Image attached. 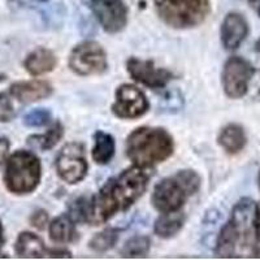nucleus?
I'll list each match as a JSON object with an SVG mask.
<instances>
[{
	"mask_svg": "<svg viewBox=\"0 0 260 260\" xmlns=\"http://www.w3.org/2000/svg\"><path fill=\"white\" fill-rule=\"evenodd\" d=\"M57 57L51 50L38 47L29 53L24 61V68L32 77H39L50 73L56 68Z\"/></svg>",
	"mask_w": 260,
	"mask_h": 260,
	"instance_id": "2eb2a0df",
	"label": "nucleus"
},
{
	"mask_svg": "<svg viewBox=\"0 0 260 260\" xmlns=\"http://www.w3.org/2000/svg\"><path fill=\"white\" fill-rule=\"evenodd\" d=\"M16 117V111L11 98L6 92H0V122H9Z\"/></svg>",
	"mask_w": 260,
	"mask_h": 260,
	"instance_id": "393cba45",
	"label": "nucleus"
},
{
	"mask_svg": "<svg viewBox=\"0 0 260 260\" xmlns=\"http://www.w3.org/2000/svg\"><path fill=\"white\" fill-rule=\"evenodd\" d=\"M250 27L241 13L231 12L225 16L220 27V39L226 51H236L247 38Z\"/></svg>",
	"mask_w": 260,
	"mask_h": 260,
	"instance_id": "ddd939ff",
	"label": "nucleus"
},
{
	"mask_svg": "<svg viewBox=\"0 0 260 260\" xmlns=\"http://www.w3.org/2000/svg\"><path fill=\"white\" fill-rule=\"evenodd\" d=\"M9 92L20 103L29 104L50 98L52 95L53 89L47 81L31 80L12 83L9 87Z\"/></svg>",
	"mask_w": 260,
	"mask_h": 260,
	"instance_id": "4468645a",
	"label": "nucleus"
},
{
	"mask_svg": "<svg viewBox=\"0 0 260 260\" xmlns=\"http://www.w3.org/2000/svg\"><path fill=\"white\" fill-rule=\"evenodd\" d=\"M116 142L110 133L98 130L94 134V146L91 150V157L98 166H106L115 156Z\"/></svg>",
	"mask_w": 260,
	"mask_h": 260,
	"instance_id": "aec40b11",
	"label": "nucleus"
},
{
	"mask_svg": "<svg viewBox=\"0 0 260 260\" xmlns=\"http://www.w3.org/2000/svg\"><path fill=\"white\" fill-rule=\"evenodd\" d=\"M256 69L246 59L232 56L225 61L221 72L222 90L229 99L246 96Z\"/></svg>",
	"mask_w": 260,
	"mask_h": 260,
	"instance_id": "6e6552de",
	"label": "nucleus"
},
{
	"mask_svg": "<svg viewBox=\"0 0 260 260\" xmlns=\"http://www.w3.org/2000/svg\"><path fill=\"white\" fill-rule=\"evenodd\" d=\"M257 186H259V190H260V171H259V176H257Z\"/></svg>",
	"mask_w": 260,
	"mask_h": 260,
	"instance_id": "72a5a7b5",
	"label": "nucleus"
},
{
	"mask_svg": "<svg viewBox=\"0 0 260 260\" xmlns=\"http://www.w3.org/2000/svg\"><path fill=\"white\" fill-rule=\"evenodd\" d=\"M90 7L95 18L108 34H117L127 24V8L122 0H91Z\"/></svg>",
	"mask_w": 260,
	"mask_h": 260,
	"instance_id": "f8f14e48",
	"label": "nucleus"
},
{
	"mask_svg": "<svg viewBox=\"0 0 260 260\" xmlns=\"http://www.w3.org/2000/svg\"><path fill=\"white\" fill-rule=\"evenodd\" d=\"M42 177V164L34 152L18 150L7 160L4 185L16 195L30 194L38 187Z\"/></svg>",
	"mask_w": 260,
	"mask_h": 260,
	"instance_id": "20e7f679",
	"label": "nucleus"
},
{
	"mask_svg": "<svg viewBox=\"0 0 260 260\" xmlns=\"http://www.w3.org/2000/svg\"><path fill=\"white\" fill-rule=\"evenodd\" d=\"M148 171L132 166L107 181L96 194L90 197L87 224H104L116 213L132 207L147 190Z\"/></svg>",
	"mask_w": 260,
	"mask_h": 260,
	"instance_id": "f257e3e1",
	"label": "nucleus"
},
{
	"mask_svg": "<svg viewBox=\"0 0 260 260\" xmlns=\"http://www.w3.org/2000/svg\"><path fill=\"white\" fill-rule=\"evenodd\" d=\"M126 71L136 82L150 89H162L175 78V74L168 69L159 68L151 60H142L134 56L127 59Z\"/></svg>",
	"mask_w": 260,
	"mask_h": 260,
	"instance_id": "9b49d317",
	"label": "nucleus"
},
{
	"mask_svg": "<svg viewBox=\"0 0 260 260\" xmlns=\"http://www.w3.org/2000/svg\"><path fill=\"white\" fill-rule=\"evenodd\" d=\"M48 234L55 243H72L78 238L76 222L69 215H60L48 224Z\"/></svg>",
	"mask_w": 260,
	"mask_h": 260,
	"instance_id": "a211bd4d",
	"label": "nucleus"
},
{
	"mask_svg": "<svg viewBox=\"0 0 260 260\" xmlns=\"http://www.w3.org/2000/svg\"><path fill=\"white\" fill-rule=\"evenodd\" d=\"M50 224L48 213L45 210H37L30 216V225L34 226L38 231H45Z\"/></svg>",
	"mask_w": 260,
	"mask_h": 260,
	"instance_id": "a878e982",
	"label": "nucleus"
},
{
	"mask_svg": "<svg viewBox=\"0 0 260 260\" xmlns=\"http://www.w3.org/2000/svg\"><path fill=\"white\" fill-rule=\"evenodd\" d=\"M55 167H56L57 176L64 182L69 185L81 182L89 171L85 146L80 142L67 143L56 156Z\"/></svg>",
	"mask_w": 260,
	"mask_h": 260,
	"instance_id": "1a4fd4ad",
	"label": "nucleus"
},
{
	"mask_svg": "<svg viewBox=\"0 0 260 260\" xmlns=\"http://www.w3.org/2000/svg\"><path fill=\"white\" fill-rule=\"evenodd\" d=\"M9 151V141L7 138H0V167L6 160Z\"/></svg>",
	"mask_w": 260,
	"mask_h": 260,
	"instance_id": "c756f323",
	"label": "nucleus"
},
{
	"mask_svg": "<svg viewBox=\"0 0 260 260\" xmlns=\"http://www.w3.org/2000/svg\"><path fill=\"white\" fill-rule=\"evenodd\" d=\"M217 143L229 155L240 154L247 145V136L240 124L231 122L220 130Z\"/></svg>",
	"mask_w": 260,
	"mask_h": 260,
	"instance_id": "dca6fc26",
	"label": "nucleus"
},
{
	"mask_svg": "<svg viewBox=\"0 0 260 260\" xmlns=\"http://www.w3.org/2000/svg\"><path fill=\"white\" fill-rule=\"evenodd\" d=\"M48 257H72V252L64 248H48Z\"/></svg>",
	"mask_w": 260,
	"mask_h": 260,
	"instance_id": "c85d7f7f",
	"label": "nucleus"
},
{
	"mask_svg": "<svg viewBox=\"0 0 260 260\" xmlns=\"http://www.w3.org/2000/svg\"><path fill=\"white\" fill-rule=\"evenodd\" d=\"M51 118L52 115L47 108H34L25 113L22 117V124L27 127H42L50 124Z\"/></svg>",
	"mask_w": 260,
	"mask_h": 260,
	"instance_id": "b1692460",
	"label": "nucleus"
},
{
	"mask_svg": "<svg viewBox=\"0 0 260 260\" xmlns=\"http://www.w3.org/2000/svg\"><path fill=\"white\" fill-rule=\"evenodd\" d=\"M4 232H3V225H2V221H0V248L4 245Z\"/></svg>",
	"mask_w": 260,
	"mask_h": 260,
	"instance_id": "7c9ffc66",
	"label": "nucleus"
},
{
	"mask_svg": "<svg viewBox=\"0 0 260 260\" xmlns=\"http://www.w3.org/2000/svg\"><path fill=\"white\" fill-rule=\"evenodd\" d=\"M185 224V215L181 211L161 213L154 224V233L159 238L169 240L177 236Z\"/></svg>",
	"mask_w": 260,
	"mask_h": 260,
	"instance_id": "6ab92c4d",
	"label": "nucleus"
},
{
	"mask_svg": "<svg viewBox=\"0 0 260 260\" xmlns=\"http://www.w3.org/2000/svg\"><path fill=\"white\" fill-rule=\"evenodd\" d=\"M251 4H256V3H260V0H248Z\"/></svg>",
	"mask_w": 260,
	"mask_h": 260,
	"instance_id": "473e14b6",
	"label": "nucleus"
},
{
	"mask_svg": "<svg viewBox=\"0 0 260 260\" xmlns=\"http://www.w3.org/2000/svg\"><path fill=\"white\" fill-rule=\"evenodd\" d=\"M48 0H11V4L18 8H26V7H32L36 4L47 3Z\"/></svg>",
	"mask_w": 260,
	"mask_h": 260,
	"instance_id": "cd10ccee",
	"label": "nucleus"
},
{
	"mask_svg": "<svg viewBox=\"0 0 260 260\" xmlns=\"http://www.w3.org/2000/svg\"><path fill=\"white\" fill-rule=\"evenodd\" d=\"M64 136V126L60 121H55L50 126V129L46 130L43 134H32L26 139L27 145L32 148H38L42 151H48L53 148L57 143L61 141Z\"/></svg>",
	"mask_w": 260,
	"mask_h": 260,
	"instance_id": "412c9836",
	"label": "nucleus"
},
{
	"mask_svg": "<svg viewBox=\"0 0 260 260\" xmlns=\"http://www.w3.org/2000/svg\"><path fill=\"white\" fill-rule=\"evenodd\" d=\"M151 250V240L147 236H134L124 243L121 255L124 257H145Z\"/></svg>",
	"mask_w": 260,
	"mask_h": 260,
	"instance_id": "5701e85b",
	"label": "nucleus"
},
{
	"mask_svg": "<svg viewBox=\"0 0 260 260\" xmlns=\"http://www.w3.org/2000/svg\"><path fill=\"white\" fill-rule=\"evenodd\" d=\"M125 151L133 166L151 169L173 155L175 141L162 127L141 126L127 136Z\"/></svg>",
	"mask_w": 260,
	"mask_h": 260,
	"instance_id": "f03ea898",
	"label": "nucleus"
},
{
	"mask_svg": "<svg viewBox=\"0 0 260 260\" xmlns=\"http://www.w3.org/2000/svg\"><path fill=\"white\" fill-rule=\"evenodd\" d=\"M155 7L164 24L173 29H190L206 20L210 0H155Z\"/></svg>",
	"mask_w": 260,
	"mask_h": 260,
	"instance_id": "423d86ee",
	"label": "nucleus"
},
{
	"mask_svg": "<svg viewBox=\"0 0 260 260\" xmlns=\"http://www.w3.org/2000/svg\"><path fill=\"white\" fill-rule=\"evenodd\" d=\"M254 202L250 198H242L236 203L232 211L231 219L221 228L216 241L215 254L219 257L236 256L237 246L243 237L250 233L252 226Z\"/></svg>",
	"mask_w": 260,
	"mask_h": 260,
	"instance_id": "39448f33",
	"label": "nucleus"
},
{
	"mask_svg": "<svg viewBox=\"0 0 260 260\" xmlns=\"http://www.w3.org/2000/svg\"><path fill=\"white\" fill-rule=\"evenodd\" d=\"M69 69L80 77L103 74L108 69V57L102 45L94 41L78 43L68 59Z\"/></svg>",
	"mask_w": 260,
	"mask_h": 260,
	"instance_id": "0eeeda50",
	"label": "nucleus"
},
{
	"mask_svg": "<svg viewBox=\"0 0 260 260\" xmlns=\"http://www.w3.org/2000/svg\"><path fill=\"white\" fill-rule=\"evenodd\" d=\"M120 229L117 228H106L102 232L95 234L89 242V248L94 252L102 254V252L110 251L111 248L115 247L120 237Z\"/></svg>",
	"mask_w": 260,
	"mask_h": 260,
	"instance_id": "4be33fe9",
	"label": "nucleus"
},
{
	"mask_svg": "<svg viewBox=\"0 0 260 260\" xmlns=\"http://www.w3.org/2000/svg\"><path fill=\"white\" fill-rule=\"evenodd\" d=\"M257 15H259V17H260V6H259V8H257Z\"/></svg>",
	"mask_w": 260,
	"mask_h": 260,
	"instance_id": "f704fd0d",
	"label": "nucleus"
},
{
	"mask_svg": "<svg viewBox=\"0 0 260 260\" xmlns=\"http://www.w3.org/2000/svg\"><path fill=\"white\" fill-rule=\"evenodd\" d=\"M255 51H256L257 53H260V38L257 39L256 43H255Z\"/></svg>",
	"mask_w": 260,
	"mask_h": 260,
	"instance_id": "2f4dec72",
	"label": "nucleus"
},
{
	"mask_svg": "<svg viewBox=\"0 0 260 260\" xmlns=\"http://www.w3.org/2000/svg\"><path fill=\"white\" fill-rule=\"evenodd\" d=\"M150 108L145 92L132 83H124L116 89L115 102L111 111L121 120H136L142 117Z\"/></svg>",
	"mask_w": 260,
	"mask_h": 260,
	"instance_id": "9d476101",
	"label": "nucleus"
},
{
	"mask_svg": "<svg viewBox=\"0 0 260 260\" xmlns=\"http://www.w3.org/2000/svg\"><path fill=\"white\" fill-rule=\"evenodd\" d=\"M15 251L24 259H42L47 256L48 248L37 234L31 232H21L16 240Z\"/></svg>",
	"mask_w": 260,
	"mask_h": 260,
	"instance_id": "f3484780",
	"label": "nucleus"
},
{
	"mask_svg": "<svg viewBox=\"0 0 260 260\" xmlns=\"http://www.w3.org/2000/svg\"><path fill=\"white\" fill-rule=\"evenodd\" d=\"M201 183V176L192 169L178 171L155 185L151 195L152 206L160 213L181 211L187 198L199 191Z\"/></svg>",
	"mask_w": 260,
	"mask_h": 260,
	"instance_id": "7ed1b4c3",
	"label": "nucleus"
},
{
	"mask_svg": "<svg viewBox=\"0 0 260 260\" xmlns=\"http://www.w3.org/2000/svg\"><path fill=\"white\" fill-rule=\"evenodd\" d=\"M252 231L256 242L260 243V202L255 204L254 213H252Z\"/></svg>",
	"mask_w": 260,
	"mask_h": 260,
	"instance_id": "bb28decb",
	"label": "nucleus"
}]
</instances>
